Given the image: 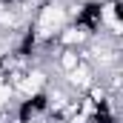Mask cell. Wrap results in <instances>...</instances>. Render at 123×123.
<instances>
[{
    "label": "cell",
    "instance_id": "6da1fadb",
    "mask_svg": "<svg viewBox=\"0 0 123 123\" xmlns=\"http://www.w3.org/2000/svg\"><path fill=\"white\" fill-rule=\"evenodd\" d=\"M60 83H63L72 94H83L89 86H94V83H97V69H94L89 60H83L77 69H72L69 74H63Z\"/></svg>",
    "mask_w": 123,
    "mask_h": 123
}]
</instances>
